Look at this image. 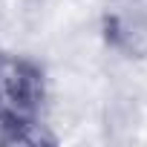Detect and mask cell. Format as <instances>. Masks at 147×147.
<instances>
[{"instance_id":"1","label":"cell","mask_w":147,"mask_h":147,"mask_svg":"<svg viewBox=\"0 0 147 147\" xmlns=\"http://www.w3.org/2000/svg\"><path fill=\"white\" fill-rule=\"evenodd\" d=\"M46 72L26 55L0 52V141L3 144H55L43 124Z\"/></svg>"},{"instance_id":"2","label":"cell","mask_w":147,"mask_h":147,"mask_svg":"<svg viewBox=\"0 0 147 147\" xmlns=\"http://www.w3.org/2000/svg\"><path fill=\"white\" fill-rule=\"evenodd\" d=\"M101 38L110 52L127 61L147 58V0H107L101 9Z\"/></svg>"}]
</instances>
